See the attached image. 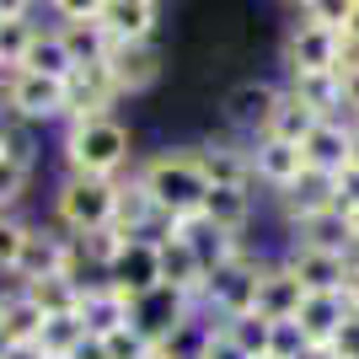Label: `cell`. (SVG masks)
Segmentation results:
<instances>
[{
    "instance_id": "cell-54",
    "label": "cell",
    "mask_w": 359,
    "mask_h": 359,
    "mask_svg": "<svg viewBox=\"0 0 359 359\" xmlns=\"http://www.w3.org/2000/svg\"><path fill=\"white\" fill-rule=\"evenodd\" d=\"M295 359H332V348H306V354H295Z\"/></svg>"
},
{
    "instance_id": "cell-19",
    "label": "cell",
    "mask_w": 359,
    "mask_h": 359,
    "mask_svg": "<svg viewBox=\"0 0 359 359\" xmlns=\"http://www.w3.org/2000/svg\"><path fill=\"white\" fill-rule=\"evenodd\" d=\"M177 236L194 247V257H198V269H204V273L220 269L225 257H236V252H241V236L220 231V225H215L204 210H198V215H177Z\"/></svg>"
},
{
    "instance_id": "cell-37",
    "label": "cell",
    "mask_w": 359,
    "mask_h": 359,
    "mask_svg": "<svg viewBox=\"0 0 359 359\" xmlns=\"http://www.w3.org/2000/svg\"><path fill=\"white\" fill-rule=\"evenodd\" d=\"M32 32H38L32 16H0V70H16V65H22Z\"/></svg>"
},
{
    "instance_id": "cell-2",
    "label": "cell",
    "mask_w": 359,
    "mask_h": 359,
    "mask_svg": "<svg viewBox=\"0 0 359 359\" xmlns=\"http://www.w3.org/2000/svg\"><path fill=\"white\" fill-rule=\"evenodd\" d=\"M135 177L145 182V194L156 198L161 215H198L204 198H210V177L198 172L194 150L177 145V150H156L145 161H135Z\"/></svg>"
},
{
    "instance_id": "cell-23",
    "label": "cell",
    "mask_w": 359,
    "mask_h": 359,
    "mask_svg": "<svg viewBox=\"0 0 359 359\" xmlns=\"http://www.w3.org/2000/svg\"><path fill=\"white\" fill-rule=\"evenodd\" d=\"M150 215H156V198L145 194V182H140L135 166H129V172L118 177V188H113V220H107V225H113L123 241H135L140 231H145Z\"/></svg>"
},
{
    "instance_id": "cell-12",
    "label": "cell",
    "mask_w": 359,
    "mask_h": 359,
    "mask_svg": "<svg viewBox=\"0 0 359 359\" xmlns=\"http://www.w3.org/2000/svg\"><path fill=\"white\" fill-rule=\"evenodd\" d=\"M188 311H194V300L182 295V290H172V285H156V290H145V295L129 300V322L145 332V344H150V348L166 344V332L177 327Z\"/></svg>"
},
{
    "instance_id": "cell-31",
    "label": "cell",
    "mask_w": 359,
    "mask_h": 359,
    "mask_svg": "<svg viewBox=\"0 0 359 359\" xmlns=\"http://www.w3.org/2000/svg\"><path fill=\"white\" fill-rule=\"evenodd\" d=\"M16 290H22L43 316H65V311L81 306V290H75L65 273H48V279H32V285H16Z\"/></svg>"
},
{
    "instance_id": "cell-13",
    "label": "cell",
    "mask_w": 359,
    "mask_h": 359,
    "mask_svg": "<svg viewBox=\"0 0 359 359\" xmlns=\"http://www.w3.org/2000/svg\"><path fill=\"white\" fill-rule=\"evenodd\" d=\"M285 70L311 75V70H338V32L316 27V22H295L285 32Z\"/></svg>"
},
{
    "instance_id": "cell-52",
    "label": "cell",
    "mask_w": 359,
    "mask_h": 359,
    "mask_svg": "<svg viewBox=\"0 0 359 359\" xmlns=\"http://www.w3.org/2000/svg\"><path fill=\"white\" fill-rule=\"evenodd\" d=\"M338 32H344V38H359V0H354V11H348V22Z\"/></svg>"
},
{
    "instance_id": "cell-17",
    "label": "cell",
    "mask_w": 359,
    "mask_h": 359,
    "mask_svg": "<svg viewBox=\"0 0 359 359\" xmlns=\"http://www.w3.org/2000/svg\"><path fill=\"white\" fill-rule=\"evenodd\" d=\"M75 316H81L86 338H107V332L129 327V295H123L118 285L97 279V285L81 290V306H75Z\"/></svg>"
},
{
    "instance_id": "cell-3",
    "label": "cell",
    "mask_w": 359,
    "mask_h": 359,
    "mask_svg": "<svg viewBox=\"0 0 359 359\" xmlns=\"http://www.w3.org/2000/svg\"><path fill=\"white\" fill-rule=\"evenodd\" d=\"M263 263H269V257L257 252L252 241H241L236 257H225L220 269L204 273V295H198V306H204L215 322H231V316L252 311V306H257V273H263Z\"/></svg>"
},
{
    "instance_id": "cell-33",
    "label": "cell",
    "mask_w": 359,
    "mask_h": 359,
    "mask_svg": "<svg viewBox=\"0 0 359 359\" xmlns=\"http://www.w3.org/2000/svg\"><path fill=\"white\" fill-rule=\"evenodd\" d=\"M316 123H322V118H316L311 107L285 91V97H279V107H273V118H269V135H279V140H290V145H300V140L311 135Z\"/></svg>"
},
{
    "instance_id": "cell-21",
    "label": "cell",
    "mask_w": 359,
    "mask_h": 359,
    "mask_svg": "<svg viewBox=\"0 0 359 359\" xmlns=\"http://www.w3.org/2000/svg\"><path fill=\"white\" fill-rule=\"evenodd\" d=\"M344 316H348V306H344L338 290H311V295L300 300L295 322H300V332H306V344H311V348H327L332 332L344 327Z\"/></svg>"
},
{
    "instance_id": "cell-41",
    "label": "cell",
    "mask_w": 359,
    "mask_h": 359,
    "mask_svg": "<svg viewBox=\"0 0 359 359\" xmlns=\"http://www.w3.org/2000/svg\"><path fill=\"white\" fill-rule=\"evenodd\" d=\"M306 332H300V322L295 316H285V322H273V332H269V354L273 359H295V354H306Z\"/></svg>"
},
{
    "instance_id": "cell-49",
    "label": "cell",
    "mask_w": 359,
    "mask_h": 359,
    "mask_svg": "<svg viewBox=\"0 0 359 359\" xmlns=\"http://www.w3.org/2000/svg\"><path fill=\"white\" fill-rule=\"evenodd\" d=\"M70 359H107V344H102V338H81Z\"/></svg>"
},
{
    "instance_id": "cell-47",
    "label": "cell",
    "mask_w": 359,
    "mask_h": 359,
    "mask_svg": "<svg viewBox=\"0 0 359 359\" xmlns=\"http://www.w3.org/2000/svg\"><path fill=\"white\" fill-rule=\"evenodd\" d=\"M198 359H247V354H241V348L231 344L225 332H215V338H210V348H204V354H198Z\"/></svg>"
},
{
    "instance_id": "cell-60",
    "label": "cell",
    "mask_w": 359,
    "mask_h": 359,
    "mask_svg": "<svg viewBox=\"0 0 359 359\" xmlns=\"http://www.w3.org/2000/svg\"><path fill=\"white\" fill-rule=\"evenodd\" d=\"M257 359H273V354H257Z\"/></svg>"
},
{
    "instance_id": "cell-50",
    "label": "cell",
    "mask_w": 359,
    "mask_h": 359,
    "mask_svg": "<svg viewBox=\"0 0 359 359\" xmlns=\"http://www.w3.org/2000/svg\"><path fill=\"white\" fill-rule=\"evenodd\" d=\"M6 359H48L38 344H6Z\"/></svg>"
},
{
    "instance_id": "cell-51",
    "label": "cell",
    "mask_w": 359,
    "mask_h": 359,
    "mask_svg": "<svg viewBox=\"0 0 359 359\" xmlns=\"http://www.w3.org/2000/svg\"><path fill=\"white\" fill-rule=\"evenodd\" d=\"M38 0H0V16H32Z\"/></svg>"
},
{
    "instance_id": "cell-42",
    "label": "cell",
    "mask_w": 359,
    "mask_h": 359,
    "mask_svg": "<svg viewBox=\"0 0 359 359\" xmlns=\"http://www.w3.org/2000/svg\"><path fill=\"white\" fill-rule=\"evenodd\" d=\"M102 344H107V359H140V354L150 348V344H145V332H140L135 322H129V327H118V332H107Z\"/></svg>"
},
{
    "instance_id": "cell-6",
    "label": "cell",
    "mask_w": 359,
    "mask_h": 359,
    "mask_svg": "<svg viewBox=\"0 0 359 359\" xmlns=\"http://www.w3.org/2000/svg\"><path fill=\"white\" fill-rule=\"evenodd\" d=\"M247 156H252V188L257 198H279L295 188V177L306 172V156H300V145H290V140L279 135H257L247 140Z\"/></svg>"
},
{
    "instance_id": "cell-56",
    "label": "cell",
    "mask_w": 359,
    "mask_h": 359,
    "mask_svg": "<svg viewBox=\"0 0 359 359\" xmlns=\"http://www.w3.org/2000/svg\"><path fill=\"white\" fill-rule=\"evenodd\" d=\"M348 225H354V241H359V210H354V215H348Z\"/></svg>"
},
{
    "instance_id": "cell-36",
    "label": "cell",
    "mask_w": 359,
    "mask_h": 359,
    "mask_svg": "<svg viewBox=\"0 0 359 359\" xmlns=\"http://www.w3.org/2000/svg\"><path fill=\"white\" fill-rule=\"evenodd\" d=\"M32 172H38V161L0 156V210H16V204L32 194Z\"/></svg>"
},
{
    "instance_id": "cell-28",
    "label": "cell",
    "mask_w": 359,
    "mask_h": 359,
    "mask_svg": "<svg viewBox=\"0 0 359 359\" xmlns=\"http://www.w3.org/2000/svg\"><path fill=\"white\" fill-rule=\"evenodd\" d=\"M38 332H43V311L16 285L0 290V338H6V344H38Z\"/></svg>"
},
{
    "instance_id": "cell-15",
    "label": "cell",
    "mask_w": 359,
    "mask_h": 359,
    "mask_svg": "<svg viewBox=\"0 0 359 359\" xmlns=\"http://www.w3.org/2000/svg\"><path fill=\"white\" fill-rule=\"evenodd\" d=\"M285 231H290V241H300V247H322V252H338V257H348L359 247V241H354V225H348V215L338 210V204L300 215V220H290Z\"/></svg>"
},
{
    "instance_id": "cell-44",
    "label": "cell",
    "mask_w": 359,
    "mask_h": 359,
    "mask_svg": "<svg viewBox=\"0 0 359 359\" xmlns=\"http://www.w3.org/2000/svg\"><path fill=\"white\" fill-rule=\"evenodd\" d=\"M54 22H97L102 16V0H43Z\"/></svg>"
},
{
    "instance_id": "cell-18",
    "label": "cell",
    "mask_w": 359,
    "mask_h": 359,
    "mask_svg": "<svg viewBox=\"0 0 359 359\" xmlns=\"http://www.w3.org/2000/svg\"><path fill=\"white\" fill-rule=\"evenodd\" d=\"M300 300H306V290H300V279L290 273L285 257H269L263 263V273H257V316H269V322H285V316L300 311Z\"/></svg>"
},
{
    "instance_id": "cell-9",
    "label": "cell",
    "mask_w": 359,
    "mask_h": 359,
    "mask_svg": "<svg viewBox=\"0 0 359 359\" xmlns=\"http://www.w3.org/2000/svg\"><path fill=\"white\" fill-rule=\"evenodd\" d=\"M300 156H306V172L338 177V172L354 161V113H344V118H322L311 135L300 140Z\"/></svg>"
},
{
    "instance_id": "cell-24",
    "label": "cell",
    "mask_w": 359,
    "mask_h": 359,
    "mask_svg": "<svg viewBox=\"0 0 359 359\" xmlns=\"http://www.w3.org/2000/svg\"><path fill=\"white\" fill-rule=\"evenodd\" d=\"M204 215H210L220 231H231V236H241V241H252L247 231L257 225V194H252V188H210Z\"/></svg>"
},
{
    "instance_id": "cell-62",
    "label": "cell",
    "mask_w": 359,
    "mask_h": 359,
    "mask_svg": "<svg viewBox=\"0 0 359 359\" xmlns=\"http://www.w3.org/2000/svg\"><path fill=\"white\" fill-rule=\"evenodd\" d=\"M48 359H54V354H48Z\"/></svg>"
},
{
    "instance_id": "cell-53",
    "label": "cell",
    "mask_w": 359,
    "mask_h": 359,
    "mask_svg": "<svg viewBox=\"0 0 359 359\" xmlns=\"http://www.w3.org/2000/svg\"><path fill=\"white\" fill-rule=\"evenodd\" d=\"M11 123H16V118H6V107H0V156H6V140H11Z\"/></svg>"
},
{
    "instance_id": "cell-45",
    "label": "cell",
    "mask_w": 359,
    "mask_h": 359,
    "mask_svg": "<svg viewBox=\"0 0 359 359\" xmlns=\"http://www.w3.org/2000/svg\"><path fill=\"white\" fill-rule=\"evenodd\" d=\"M332 359H359V311H348L344 316V327L332 332Z\"/></svg>"
},
{
    "instance_id": "cell-61",
    "label": "cell",
    "mask_w": 359,
    "mask_h": 359,
    "mask_svg": "<svg viewBox=\"0 0 359 359\" xmlns=\"http://www.w3.org/2000/svg\"><path fill=\"white\" fill-rule=\"evenodd\" d=\"M354 118H359V107H354Z\"/></svg>"
},
{
    "instance_id": "cell-30",
    "label": "cell",
    "mask_w": 359,
    "mask_h": 359,
    "mask_svg": "<svg viewBox=\"0 0 359 359\" xmlns=\"http://www.w3.org/2000/svg\"><path fill=\"white\" fill-rule=\"evenodd\" d=\"M273 204L285 210V225L300 220V215H311V210H327V204H332V177H322V172H300L295 188H290V194H279Z\"/></svg>"
},
{
    "instance_id": "cell-10",
    "label": "cell",
    "mask_w": 359,
    "mask_h": 359,
    "mask_svg": "<svg viewBox=\"0 0 359 359\" xmlns=\"http://www.w3.org/2000/svg\"><path fill=\"white\" fill-rule=\"evenodd\" d=\"M107 70L118 81V97H145L166 75V54L161 43H113L107 48Z\"/></svg>"
},
{
    "instance_id": "cell-39",
    "label": "cell",
    "mask_w": 359,
    "mask_h": 359,
    "mask_svg": "<svg viewBox=\"0 0 359 359\" xmlns=\"http://www.w3.org/2000/svg\"><path fill=\"white\" fill-rule=\"evenodd\" d=\"M32 220H22L16 210H0V279L16 273V257H22V241H27Z\"/></svg>"
},
{
    "instance_id": "cell-57",
    "label": "cell",
    "mask_w": 359,
    "mask_h": 359,
    "mask_svg": "<svg viewBox=\"0 0 359 359\" xmlns=\"http://www.w3.org/2000/svg\"><path fill=\"white\" fill-rule=\"evenodd\" d=\"M354 161H359V118H354Z\"/></svg>"
},
{
    "instance_id": "cell-1",
    "label": "cell",
    "mask_w": 359,
    "mask_h": 359,
    "mask_svg": "<svg viewBox=\"0 0 359 359\" xmlns=\"http://www.w3.org/2000/svg\"><path fill=\"white\" fill-rule=\"evenodd\" d=\"M60 156H65V172H81V177H123L135 166V140H129V123H118L113 113L70 118Z\"/></svg>"
},
{
    "instance_id": "cell-11",
    "label": "cell",
    "mask_w": 359,
    "mask_h": 359,
    "mask_svg": "<svg viewBox=\"0 0 359 359\" xmlns=\"http://www.w3.org/2000/svg\"><path fill=\"white\" fill-rule=\"evenodd\" d=\"M194 150V161L198 172L210 177V188H252V156H247V140H198ZM257 194V188H252Z\"/></svg>"
},
{
    "instance_id": "cell-25",
    "label": "cell",
    "mask_w": 359,
    "mask_h": 359,
    "mask_svg": "<svg viewBox=\"0 0 359 359\" xmlns=\"http://www.w3.org/2000/svg\"><path fill=\"white\" fill-rule=\"evenodd\" d=\"M290 97H300V102L311 107L316 118H344V81H338V70H311V75H290L285 81Z\"/></svg>"
},
{
    "instance_id": "cell-4",
    "label": "cell",
    "mask_w": 359,
    "mask_h": 359,
    "mask_svg": "<svg viewBox=\"0 0 359 359\" xmlns=\"http://www.w3.org/2000/svg\"><path fill=\"white\" fill-rule=\"evenodd\" d=\"M113 188L118 177H81V172H65L60 188H54V225L65 236H81V231H97V225L113 220Z\"/></svg>"
},
{
    "instance_id": "cell-29",
    "label": "cell",
    "mask_w": 359,
    "mask_h": 359,
    "mask_svg": "<svg viewBox=\"0 0 359 359\" xmlns=\"http://www.w3.org/2000/svg\"><path fill=\"white\" fill-rule=\"evenodd\" d=\"M16 70H32V75H48V81H65V75L75 70V60H70V48L60 43V32H54V27H38Z\"/></svg>"
},
{
    "instance_id": "cell-26",
    "label": "cell",
    "mask_w": 359,
    "mask_h": 359,
    "mask_svg": "<svg viewBox=\"0 0 359 359\" xmlns=\"http://www.w3.org/2000/svg\"><path fill=\"white\" fill-rule=\"evenodd\" d=\"M156 257H161V285L182 290V295L198 306V295H204V269H198L194 247H188L182 236H172V241H161V247H156Z\"/></svg>"
},
{
    "instance_id": "cell-35",
    "label": "cell",
    "mask_w": 359,
    "mask_h": 359,
    "mask_svg": "<svg viewBox=\"0 0 359 359\" xmlns=\"http://www.w3.org/2000/svg\"><path fill=\"white\" fill-rule=\"evenodd\" d=\"M81 338H86V327H81V316H75V311H65V316H43L38 348H43V354H54V359H70Z\"/></svg>"
},
{
    "instance_id": "cell-55",
    "label": "cell",
    "mask_w": 359,
    "mask_h": 359,
    "mask_svg": "<svg viewBox=\"0 0 359 359\" xmlns=\"http://www.w3.org/2000/svg\"><path fill=\"white\" fill-rule=\"evenodd\" d=\"M140 359H166V354H161V348H145V354H140Z\"/></svg>"
},
{
    "instance_id": "cell-32",
    "label": "cell",
    "mask_w": 359,
    "mask_h": 359,
    "mask_svg": "<svg viewBox=\"0 0 359 359\" xmlns=\"http://www.w3.org/2000/svg\"><path fill=\"white\" fill-rule=\"evenodd\" d=\"M60 43L70 48V60L75 65H91V60H107V32H102V22H60Z\"/></svg>"
},
{
    "instance_id": "cell-22",
    "label": "cell",
    "mask_w": 359,
    "mask_h": 359,
    "mask_svg": "<svg viewBox=\"0 0 359 359\" xmlns=\"http://www.w3.org/2000/svg\"><path fill=\"white\" fill-rule=\"evenodd\" d=\"M279 257L290 263V273L300 279L306 295H311V290H338V285H344V257H338V252H322V247H300V241H290Z\"/></svg>"
},
{
    "instance_id": "cell-20",
    "label": "cell",
    "mask_w": 359,
    "mask_h": 359,
    "mask_svg": "<svg viewBox=\"0 0 359 359\" xmlns=\"http://www.w3.org/2000/svg\"><path fill=\"white\" fill-rule=\"evenodd\" d=\"M102 279H107V285H118L123 295L135 300V295H145V290L161 285V257H156L150 241H123V252L113 257V269H107Z\"/></svg>"
},
{
    "instance_id": "cell-40",
    "label": "cell",
    "mask_w": 359,
    "mask_h": 359,
    "mask_svg": "<svg viewBox=\"0 0 359 359\" xmlns=\"http://www.w3.org/2000/svg\"><path fill=\"white\" fill-rule=\"evenodd\" d=\"M295 11H300V22H316V27L338 32L348 22V11H354V0H300Z\"/></svg>"
},
{
    "instance_id": "cell-16",
    "label": "cell",
    "mask_w": 359,
    "mask_h": 359,
    "mask_svg": "<svg viewBox=\"0 0 359 359\" xmlns=\"http://www.w3.org/2000/svg\"><path fill=\"white\" fill-rule=\"evenodd\" d=\"M97 22H102L107 43H156L161 11H156V0H102Z\"/></svg>"
},
{
    "instance_id": "cell-27",
    "label": "cell",
    "mask_w": 359,
    "mask_h": 359,
    "mask_svg": "<svg viewBox=\"0 0 359 359\" xmlns=\"http://www.w3.org/2000/svg\"><path fill=\"white\" fill-rule=\"evenodd\" d=\"M215 332H220V322H215V316L204 311V306H194V311L182 316L177 327L166 332V344H156V348H161L166 359H198L204 348H210V338H215Z\"/></svg>"
},
{
    "instance_id": "cell-46",
    "label": "cell",
    "mask_w": 359,
    "mask_h": 359,
    "mask_svg": "<svg viewBox=\"0 0 359 359\" xmlns=\"http://www.w3.org/2000/svg\"><path fill=\"white\" fill-rule=\"evenodd\" d=\"M338 295H344L348 311H359V247L344 257V285H338Z\"/></svg>"
},
{
    "instance_id": "cell-38",
    "label": "cell",
    "mask_w": 359,
    "mask_h": 359,
    "mask_svg": "<svg viewBox=\"0 0 359 359\" xmlns=\"http://www.w3.org/2000/svg\"><path fill=\"white\" fill-rule=\"evenodd\" d=\"M75 247L86 252V263H91L97 273H107V269H113V257L123 252V236L113 231V225H97V231H81V236H75Z\"/></svg>"
},
{
    "instance_id": "cell-59",
    "label": "cell",
    "mask_w": 359,
    "mask_h": 359,
    "mask_svg": "<svg viewBox=\"0 0 359 359\" xmlns=\"http://www.w3.org/2000/svg\"><path fill=\"white\" fill-rule=\"evenodd\" d=\"M285 6H300V0H285Z\"/></svg>"
},
{
    "instance_id": "cell-8",
    "label": "cell",
    "mask_w": 359,
    "mask_h": 359,
    "mask_svg": "<svg viewBox=\"0 0 359 359\" xmlns=\"http://www.w3.org/2000/svg\"><path fill=\"white\" fill-rule=\"evenodd\" d=\"M279 97H285L279 81H241V86H231L225 91V123H231V135H241V140L269 135V118L279 107Z\"/></svg>"
},
{
    "instance_id": "cell-58",
    "label": "cell",
    "mask_w": 359,
    "mask_h": 359,
    "mask_svg": "<svg viewBox=\"0 0 359 359\" xmlns=\"http://www.w3.org/2000/svg\"><path fill=\"white\" fill-rule=\"evenodd\" d=\"M0 359H6V338H0Z\"/></svg>"
},
{
    "instance_id": "cell-48",
    "label": "cell",
    "mask_w": 359,
    "mask_h": 359,
    "mask_svg": "<svg viewBox=\"0 0 359 359\" xmlns=\"http://www.w3.org/2000/svg\"><path fill=\"white\" fill-rule=\"evenodd\" d=\"M338 70H359V38L338 32Z\"/></svg>"
},
{
    "instance_id": "cell-7",
    "label": "cell",
    "mask_w": 359,
    "mask_h": 359,
    "mask_svg": "<svg viewBox=\"0 0 359 359\" xmlns=\"http://www.w3.org/2000/svg\"><path fill=\"white\" fill-rule=\"evenodd\" d=\"M123 97H118V81L107 70V60H91V65H75L65 75V123L70 118H97V113H113Z\"/></svg>"
},
{
    "instance_id": "cell-5",
    "label": "cell",
    "mask_w": 359,
    "mask_h": 359,
    "mask_svg": "<svg viewBox=\"0 0 359 359\" xmlns=\"http://www.w3.org/2000/svg\"><path fill=\"white\" fill-rule=\"evenodd\" d=\"M0 107H6V118L27 123V129L32 123H65V81L11 70L0 81Z\"/></svg>"
},
{
    "instance_id": "cell-34",
    "label": "cell",
    "mask_w": 359,
    "mask_h": 359,
    "mask_svg": "<svg viewBox=\"0 0 359 359\" xmlns=\"http://www.w3.org/2000/svg\"><path fill=\"white\" fill-rule=\"evenodd\" d=\"M220 332H225V338H231L247 359H257V354H269L273 322H269V316H257V311H241V316H231V322H220Z\"/></svg>"
},
{
    "instance_id": "cell-43",
    "label": "cell",
    "mask_w": 359,
    "mask_h": 359,
    "mask_svg": "<svg viewBox=\"0 0 359 359\" xmlns=\"http://www.w3.org/2000/svg\"><path fill=\"white\" fill-rule=\"evenodd\" d=\"M332 204H338L344 215H354V210H359V161H348L344 172L332 177Z\"/></svg>"
},
{
    "instance_id": "cell-14",
    "label": "cell",
    "mask_w": 359,
    "mask_h": 359,
    "mask_svg": "<svg viewBox=\"0 0 359 359\" xmlns=\"http://www.w3.org/2000/svg\"><path fill=\"white\" fill-rule=\"evenodd\" d=\"M65 247H70V236H65L54 220H48V225L32 220L27 241H22V257H16L11 285H32V279H48V273H60V269H65Z\"/></svg>"
}]
</instances>
